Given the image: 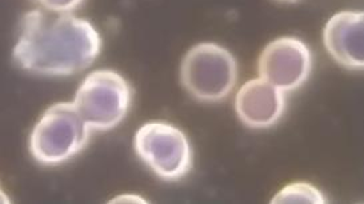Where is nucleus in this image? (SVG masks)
Returning a JSON list of instances; mask_svg holds the SVG:
<instances>
[{"mask_svg": "<svg viewBox=\"0 0 364 204\" xmlns=\"http://www.w3.org/2000/svg\"><path fill=\"white\" fill-rule=\"evenodd\" d=\"M103 48L102 35L85 18L47 10L23 15L12 59L33 75L65 77L86 71Z\"/></svg>", "mask_w": 364, "mask_h": 204, "instance_id": "nucleus-1", "label": "nucleus"}, {"mask_svg": "<svg viewBox=\"0 0 364 204\" xmlns=\"http://www.w3.org/2000/svg\"><path fill=\"white\" fill-rule=\"evenodd\" d=\"M91 132L73 102H59L47 108L35 123L28 150L36 163L56 167L85 150Z\"/></svg>", "mask_w": 364, "mask_h": 204, "instance_id": "nucleus-2", "label": "nucleus"}, {"mask_svg": "<svg viewBox=\"0 0 364 204\" xmlns=\"http://www.w3.org/2000/svg\"><path fill=\"white\" fill-rule=\"evenodd\" d=\"M239 76L234 54L220 44L202 42L183 58L181 83L190 97L200 103H220L231 95Z\"/></svg>", "mask_w": 364, "mask_h": 204, "instance_id": "nucleus-3", "label": "nucleus"}, {"mask_svg": "<svg viewBox=\"0 0 364 204\" xmlns=\"http://www.w3.org/2000/svg\"><path fill=\"white\" fill-rule=\"evenodd\" d=\"M132 99L129 80L115 70L102 68L83 79L73 103L91 131L106 132L127 118Z\"/></svg>", "mask_w": 364, "mask_h": 204, "instance_id": "nucleus-4", "label": "nucleus"}, {"mask_svg": "<svg viewBox=\"0 0 364 204\" xmlns=\"http://www.w3.org/2000/svg\"><path fill=\"white\" fill-rule=\"evenodd\" d=\"M134 150L151 171L164 182H179L193 167L191 141L182 129L168 122H149L134 136Z\"/></svg>", "mask_w": 364, "mask_h": 204, "instance_id": "nucleus-5", "label": "nucleus"}, {"mask_svg": "<svg viewBox=\"0 0 364 204\" xmlns=\"http://www.w3.org/2000/svg\"><path fill=\"white\" fill-rule=\"evenodd\" d=\"M259 77L283 92L298 90L310 79L312 53L296 36H280L263 48L257 60Z\"/></svg>", "mask_w": 364, "mask_h": 204, "instance_id": "nucleus-6", "label": "nucleus"}, {"mask_svg": "<svg viewBox=\"0 0 364 204\" xmlns=\"http://www.w3.org/2000/svg\"><path fill=\"white\" fill-rule=\"evenodd\" d=\"M323 43L328 55L350 71L364 70V12H336L323 28Z\"/></svg>", "mask_w": 364, "mask_h": 204, "instance_id": "nucleus-7", "label": "nucleus"}, {"mask_svg": "<svg viewBox=\"0 0 364 204\" xmlns=\"http://www.w3.org/2000/svg\"><path fill=\"white\" fill-rule=\"evenodd\" d=\"M286 107V92L262 77L248 80L236 92V115L248 129L274 127L284 115Z\"/></svg>", "mask_w": 364, "mask_h": 204, "instance_id": "nucleus-8", "label": "nucleus"}, {"mask_svg": "<svg viewBox=\"0 0 364 204\" xmlns=\"http://www.w3.org/2000/svg\"><path fill=\"white\" fill-rule=\"evenodd\" d=\"M328 199L324 196L318 187L309 182H294L279 190L271 199L272 204L314 203L324 204Z\"/></svg>", "mask_w": 364, "mask_h": 204, "instance_id": "nucleus-9", "label": "nucleus"}, {"mask_svg": "<svg viewBox=\"0 0 364 204\" xmlns=\"http://www.w3.org/2000/svg\"><path fill=\"white\" fill-rule=\"evenodd\" d=\"M44 10L58 14H70L77 10L85 0H36Z\"/></svg>", "mask_w": 364, "mask_h": 204, "instance_id": "nucleus-10", "label": "nucleus"}, {"mask_svg": "<svg viewBox=\"0 0 364 204\" xmlns=\"http://www.w3.org/2000/svg\"><path fill=\"white\" fill-rule=\"evenodd\" d=\"M111 203H147V200L136 193H123L111 199Z\"/></svg>", "mask_w": 364, "mask_h": 204, "instance_id": "nucleus-11", "label": "nucleus"}, {"mask_svg": "<svg viewBox=\"0 0 364 204\" xmlns=\"http://www.w3.org/2000/svg\"><path fill=\"white\" fill-rule=\"evenodd\" d=\"M0 203H11V199L1 190V187H0Z\"/></svg>", "mask_w": 364, "mask_h": 204, "instance_id": "nucleus-12", "label": "nucleus"}, {"mask_svg": "<svg viewBox=\"0 0 364 204\" xmlns=\"http://www.w3.org/2000/svg\"><path fill=\"white\" fill-rule=\"evenodd\" d=\"M279 1H286V3H294V1H298V0H279Z\"/></svg>", "mask_w": 364, "mask_h": 204, "instance_id": "nucleus-13", "label": "nucleus"}]
</instances>
